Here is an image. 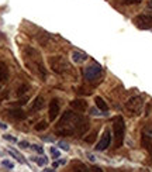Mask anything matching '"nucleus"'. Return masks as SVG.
Returning a JSON list of instances; mask_svg holds the SVG:
<instances>
[{
    "mask_svg": "<svg viewBox=\"0 0 152 172\" xmlns=\"http://www.w3.org/2000/svg\"><path fill=\"white\" fill-rule=\"evenodd\" d=\"M96 135H97V131H96V130H94V131H92V133H90V134H89V137H86V138H84V141H86L87 144H92L93 141L96 140Z\"/></svg>",
    "mask_w": 152,
    "mask_h": 172,
    "instance_id": "19",
    "label": "nucleus"
},
{
    "mask_svg": "<svg viewBox=\"0 0 152 172\" xmlns=\"http://www.w3.org/2000/svg\"><path fill=\"white\" fill-rule=\"evenodd\" d=\"M90 123L80 113L68 110L62 114L55 126V133L59 137H82L89 130Z\"/></svg>",
    "mask_w": 152,
    "mask_h": 172,
    "instance_id": "1",
    "label": "nucleus"
},
{
    "mask_svg": "<svg viewBox=\"0 0 152 172\" xmlns=\"http://www.w3.org/2000/svg\"><path fill=\"white\" fill-rule=\"evenodd\" d=\"M72 168H73V172H90V169L86 168V166L82 162H79V161H73Z\"/></svg>",
    "mask_w": 152,
    "mask_h": 172,
    "instance_id": "16",
    "label": "nucleus"
},
{
    "mask_svg": "<svg viewBox=\"0 0 152 172\" xmlns=\"http://www.w3.org/2000/svg\"><path fill=\"white\" fill-rule=\"evenodd\" d=\"M51 155L53 157V159H58V158H61V152H59V149L56 148V147H51Z\"/></svg>",
    "mask_w": 152,
    "mask_h": 172,
    "instance_id": "20",
    "label": "nucleus"
},
{
    "mask_svg": "<svg viewBox=\"0 0 152 172\" xmlns=\"http://www.w3.org/2000/svg\"><path fill=\"white\" fill-rule=\"evenodd\" d=\"M27 89H28V86H27V85H23L21 87H18V92H17V95H18V96L24 95V93L27 92Z\"/></svg>",
    "mask_w": 152,
    "mask_h": 172,
    "instance_id": "23",
    "label": "nucleus"
},
{
    "mask_svg": "<svg viewBox=\"0 0 152 172\" xmlns=\"http://www.w3.org/2000/svg\"><path fill=\"white\" fill-rule=\"evenodd\" d=\"M59 147H61L62 149H65V151H68V149H69V147H68L66 144H63V143H61V144H59Z\"/></svg>",
    "mask_w": 152,
    "mask_h": 172,
    "instance_id": "28",
    "label": "nucleus"
},
{
    "mask_svg": "<svg viewBox=\"0 0 152 172\" xmlns=\"http://www.w3.org/2000/svg\"><path fill=\"white\" fill-rule=\"evenodd\" d=\"M87 157H89V159L92 161V162H93V161H94V157H93V155H90V154H89V155H87Z\"/></svg>",
    "mask_w": 152,
    "mask_h": 172,
    "instance_id": "29",
    "label": "nucleus"
},
{
    "mask_svg": "<svg viewBox=\"0 0 152 172\" xmlns=\"http://www.w3.org/2000/svg\"><path fill=\"white\" fill-rule=\"evenodd\" d=\"M49 65L53 72H56V73H62L63 70H66L69 68L66 61L62 56H52V58H49Z\"/></svg>",
    "mask_w": 152,
    "mask_h": 172,
    "instance_id": "7",
    "label": "nucleus"
},
{
    "mask_svg": "<svg viewBox=\"0 0 152 172\" xmlns=\"http://www.w3.org/2000/svg\"><path fill=\"white\" fill-rule=\"evenodd\" d=\"M142 107H144V96H141V95L134 96V97H131L125 103L127 112H128L131 116L141 114V112H142Z\"/></svg>",
    "mask_w": 152,
    "mask_h": 172,
    "instance_id": "4",
    "label": "nucleus"
},
{
    "mask_svg": "<svg viewBox=\"0 0 152 172\" xmlns=\"http://www.w3.org/2000/svg\"><path fill=\"white\" fill-rule=\"evenodd\" d=\"M7 114L14 120H25L27 118V113H24L21 109H11L7 112Z\"/></svg>",
    "mask_w": 152,
    "mask_h": 172,
    "instance_id": "13",
    "label": "nucleus"
},
{
    "mask_svg": "<svg viewBox=\"0 0 152 172\" xmlns=\"http://www.w3.org/2000/svg\"><path fill=\"white\" fill-rule=\"evenodd\" d=\"M110 144H111V133H110V130H106L96 145V151H106L110 147Z\"/></svg>",
    "mask_w": 152,
    "mask_h": 172,
    "instance_id": "8",
    "label": "nucleus"
},
{
    "mask_svg": "<svg viewBox=\"0 0 152 172\" xmlns=\"http://www.w3.org/2000/svg\"><path fill=\"white\" fill-rule=\"evenodd\" d=\"M101 66L99 64H92L84 69V78H86L87 82H96L100 79L101 76Z\"/></svg>",
    "mask_w": 152,
    "mask_h": 172,
    "instance_id": "5",
    "label": "nucleus"
},
{
    "mask_svg": "<svg viewBox=\"0 0 152 172\" xmlns=\"http://www.w3.org/2000/svg\"><path fill=\"white\" fill-rule=\"evenodd\" d=\"M33 159L35 161V162L38 164L39 166H45V165L48 164V158H47V157H44V155H42V157H34Z\"/></svg>",
    "mask_w": 152,
    "mask_h": 172,
    "instance_id": "17",
    "label": "nucleus"
},
{
    "mask_svg": "<svg viewBox=\"0 0 152 172\" xmlns=\"http://www.w3.org/2000/svg\"><path fill=\"white\" fill-rule=\"evenodd\" d=\"M148 6H149V7L152 8V0H151V2H149V4H148Z\"/></svg>",
    "mask_w": 152,
    "mask_h": 172,
    "instance_id": "32",
    "label": "nucleus"
},
{
    "mask_svg": "<svg viewBox=\"0 0 152 172\" xmlns=\"http://www.w3.org/2000/svg\"><path fill=\"white\" fill-rule=\"evenodd\" d=\"M34 128L37 130V131H44V130H47L48 128V123L47 121H38V123L35 124V127H34Z\"/></svg>",
    "mask_w": 152,
    "mask_h": 172,
    "instance_id": "18",
    "label": "nucleus"
},
{
    "mask_svg": "<svg viewBox=\"0 0 152 172\" xmlns=\"http://www.w3.org/2000/svg\"><path fill=\"white\" fill-rule=\"evenodd\" d=\"M45 172H55V171H53V169H49V168H47V169H45Z\"/></svg>",
    "mask_w": 152,
    "mask_h": 172,
    "instance_id": "31",
    "label": "nucleus"
},
{
    "mask_svg": "<svg viewBox=\"0 0 152 172\" xmlns=\"http://www.w3.org/2000/svg\"><path fill=\"white\" fill-rule=\"evenodd\" d=\"M59 110H61V104H59L58 99H52L49 103V110H48V117L51 121H53L59 114Z\"/></svg>",
    "mask_w": 152,
    "mask_h": 172,
    "instance_id": "9",
    "label": "nucleus"
},
{
    "mask_svg": "<svg viewBox=\"0 0 152 172\" xmlns=\"http://www.w3.org/2000/svg\"><path fill=\"white\" fill-rule=\"evenodd\" d=\"M89 169H90V172H103V169L99 168V166H94V165H93L92 168H89Z\"/></svg>",
    "mask_w": 152,
    "mask_h": 172,
    "instance_id": "26",
    "label": "nucleus"
},
{
    "mask_svg": "<svg viewBox=\"0 0 152 172\" xmlns=\"http://www.w3.org/2000/svg\"><path fill=\"white\" fill-rule=\"evenodd\" d=\"M134 24L141 30H149L152 28V16L151 14H138L134 17Z\"/></svg>",
    "mask_w": 152,
    "mask_h": 172,
    "instance_id": "6",
    "label": "nucleus"
},
{
    "mask_svg": "<svg viewBox=\"0 0 152 172\" xmlns=\"http://www.w3.org/2000/svg\"><path fill=\"white\" fill-rule=\"evenodd\" d=\"M72 59H73V62H76V64H82V62H84L87 59V55L84 52H82V51H73Z\"/></svg>",
    "mask_w": 152,
    "mask_h": 172,
    "instance_id": "14",
    "label": "nucleus"
},
{
    "mask_svg": "<svg viewBox=\"0 0 152 172\" xmlns=\"http://www.w3.org/2000/svg\"><path fill=\"white\" fill-rule=\"evenodd\" d=\"M70 107L79 113H83L87 110V102L83 100V99H75V100L70 102Z\"/></svg>",
    "mask_w": 152,
    "mask_h": 172,
    "instance_id": "10",
    "label": "nucleus"
},
{
    "mask_svg": "<svg viewBox=\"0 0 152 172\" xmlns=\"http://www.w3.org/2000/svg\"><path fill=\"white\" fill-rule=\"evenodd\" d=\"M0 128H7V126H6V124H3V123H0Z\"/></svg>",
    "mask_w": 152,
    "mask_h": 172,
    "instance_id": "30",
    "label": "nucleus"
},
{
    "mask_svg": "<svg viewBox=\"0 0 152 172\" xmlns=\"http://www.w3.org/2000/svg\"><path fill=\"white\" fill-rule=\"evenodd\" d=\"M31 148L35 149V151L39 152V154H44V148H42L41 145H37V144H34V145H31Z\"/></svg>",
    "mask_w": 152,
    "mask_h": 172,
    "instance_id": "24",
    "label": "nucleus"
},
{
    "mask_svg": "<svg viewBox=\"0 0 152 172\" xmlns=\"http://www.w3.org/2000/svg\"><path fill=\"white\" fill-rule=\"evenodd\" d=\"M113 134H114V148H120L125 135V123L121 116H115L113 118Z\"/></svg>",
    "mask_w": 152,
    "mask_h": 172,
    "instance_id": "3",
    "label": "nucleus"
},
{
    "mask_svg": "<svg viewBox=\"0 0 152 172\" xmlns=\"http://www.w3.org/2000/svg\"><path fill=\"white\" fill-rule=\"evenodd\" d=\"M44 106H45L44 97H42V96H37V97L34 99V102H33V104H31V107H30V112H33V113L39 112V110L44 109Z\"/></svg>",
    "mask_w": 152,
    "mask_h": 172,
    "instance_id": "11",
    "label": "nucleus"
},
{
    "mask_svg": "<svg viewBox=\"0 0 152 172\" xmlns=\"http://www.w3.org/2000/svg\"><path fill=\"white\" fill-rule=\"evenodd\" d=\"M3 138H4V140H7V141H11V143H17V138H16V137H13V135L4 134V135H3Z\"/></svg>",
    "mask_w": 152,
    "mask_h": 172,
    "instance_id": "25",
    "label": "nucleus"
},
{
    "mask_svg": "<svg viewBox=\"0 0 152 172\" xmlns=\"http://www.w3.org/2000/svg\"><path fill=\"white\" fill-rule=\"evenodd\" d=\"M7 79H8V66L6 65V62H0V89L7 82Z\"/></svg>",
    "mask_w": 152,
    "mask_h": 172,
    "instance_id": "12",
    "label": "nucleus"
},
{
    "mask_svg": "<svg viewBox=\"0 0 152 172\" xmlns=\"http://www.w3.org/2000/svg\"><path fill=\"white\" fill-rule=\"evenodd\" d=\"M25 61L27 65L30 66V69H33V72H35L42 81L47 79V69L44 66V62H42V56L39 55V52L34 48H27L25 50Z\"/></svg>",
    "mask_w": 152,
    "mask_h": 172,
    "instance_id": "2",
    "label": "nucleus"
},
{
    "mask_svg": "<svg viewBox=\"0 0 152 172\" xmlns=\"http://www.w3.org/2000/svg\"><path fill=\"white\" fill-rule=\"evenodd\" d=\"M20 147H21V148H28V147H30V144L27 143V141H20Z\"/></svg>",
    "mask_w": 152,
    "mask_h": 172,
    "instance_id": "27",
    "label": "nucleus"
},
{
    "mask_svg": "<svg viewBox=\"0 0 152 172\" xmlns=\"http://www.w3.org/2000/svg\"><path fill=\"white\" fill-rule=\"evenodd\" d=\"M94 103H96V106L99 107V110H101V112H109V106H107V103L104 102L103 97L96 96V97H94Z\"/></svg>",
    "mask_w": 152,
    "mask_h": 172,
    "instance_id": "15",
    "label": "nucleus"
},
{
    "mask_svg": "<svg viewBox=\"0 0 152 172\" xmlns=\"http://www.w3.org/2000/svg\"><path fill=\"white\" fill-rule=\"evenodd\" d=\"M121 4H125V6H131V4H138L141 3V0H120Z\"/></svg>",
    "mask_w": 152,
    "mask_h": 172,
    "instance_id": "21",
    "label": "nucleus"
},
{
    "mask_svg": "<svg viewBox=\"0 0 152 172\" xmlns=\"http://www.w3.org/2000/svg\"><path fill=\"white\" fill-rule=\"evenodd\" d=\"M2 165L6 166V168H8V169H13L14 168V164L11 162V161H8V159H3L2 161Z\"/></svg>",
    "mask_w": 152,
    "mask_h": 172,
    "instance_id": "22",
    "label": "nucleus"
}]
</instances>
